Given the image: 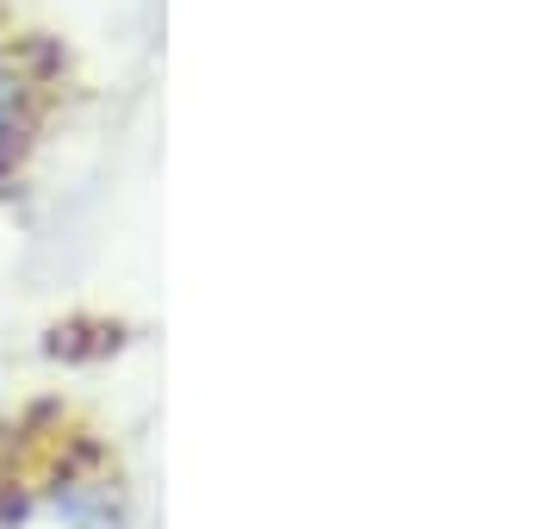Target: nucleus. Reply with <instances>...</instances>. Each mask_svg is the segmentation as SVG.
<instances>
[{
	"mask_svg": "<svg viewBox=\"0 0 560 529\" xmlns=\"http://www.w3.org/2000/svg\"><path fill=\"white\" fill-rule=\"evenodd\" d=\"M7 529H106V517L88 498H44V505H25Z\"/></svg>",
	"mask_w": 560,
	"mask_h": 529,
	"instance_id": "f257e3e1",
	"label": "nucleus"
},
{
	"mask_svg": "<svg viewBox=\"0 0 560 529\" xmlns=\"http://www.w3.org/2000/svg\"><path fill=\"white\" fill-rule=\"evenodd\" d=\"M7 125H13V94H7V82H0V150H7Z\"/></svg>",
	"mask_w": 560,
	"mask_h": 529,
	"instance_id": "f03ea898",
	"label": "nucleus"
}]
</instances>
